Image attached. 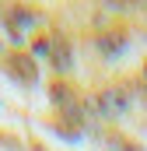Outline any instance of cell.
<instances>
[{
	"instance_id": "1",
	"label": "cell",
	"mask_w": 147,
	"mask_h": 151,
	"mask_svg": "<svg viewBox=\"0 0 147 151\" xmlns=\"http://www.w3.org/2000/svg\"><path fill=\"white\" fill-rule=\"evenodd\" d=\"M95 109L105 116V119L123 116L126 109H130V88H126V84H109V88L95 99Z\"/></svg>"
},
{
	"instance_id": "2",
	"label": "cell",
	"mask_w": 147,
	"mask_h": 151,
	"mask_svg": "<svg viewBox=\"0 0 147 151\" xmlns=\"http://www.w3.org/2000/svg\"><path fill=\"white\" fill-rule=\"evenodd\" d=\"M49 60H53V67H56L60 74H67L74 67V46L63 35H53V53H49Z\"/></svg>"
},
{
	"instance_id": "3",
	"label": "cell",
	"mask_w": 147,
	"mask_h": 151,
	"mask_svg": "<svg viewBox=\"0 0 147 151\" xmlns=\"http://www.w3.org/2000/svg\"><path fill=\"white\" fill-rule=\"evenodd\" d=\"M7 67H11L14 77H21L25 84H35V60H32L28 53H14V56L7 60Z\"/></svg>"
},
{
	"instance_id": "4",
	"label": "cell",
	"mask_w": 147,
	"mask_h": 151,
	"mask_svg": "<svg viewBox=\"0 0 147 151\" xmlns=\"http://www.w3.org/2000/svg\"><path fill=\"white\" fill-rule=\"evenodd\" d=\"M49 95H53V102H56V106H70V102H77V99H74V91L63 84V81H56V84L49 88Z\"/></svg>"
},
{
	"instance_id": "5",
	"label": "cell",
	"mask_w": 147,
	"mask_h": 151,
	"mask_svg": "<svg viewBox=\"0 0 147 151\" xmlns=\"http://www.w3.org/2000/svg\"><path fill=\"white\" fill-rule=\"evenodd\" d=\"M98 49H102L105 56H116V53L123 49V35H105L102 42H98Z\"/></svg>"
},
{
	"instance_id": "6",
	"label": "cell",
	"mask_w": 147,
	"mask_h": 151,
	"mask_svg": "<svg viewBox=\"0 0 147 151\" xmlns=\"http://www.w3.org/2000/svg\"><path fill=\"white\" fill-rule=\"evenodd\" d=\"M32 53H35V56H49V53H53V39H49V35L35 39V49H32Z\"/></svg>"
}]
</instances>
